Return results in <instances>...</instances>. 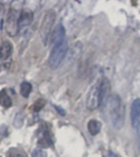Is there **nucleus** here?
<instances>
[{"mask_svg":"<svg viewBox=\"0 0 140 157\" xmlns=\"http://www.w3.org/2000/svg\"><path fill=\"white\" fill-rule=\"evenodd\" d=\"M105 108L107 109L112 125L116 130H120L124 125V107L122 99L118 94H111L105 102Z\"/></svg>","mask_w":140,"mask_h":157,"instance_id":"obj_1","label":"nucleus"},{"mask_svg":"<svg viewBox=\"0 0 140 157\" xmlns=\"http://www.w3.org/2000/svg\"><path fill=\"white\" fill-rule=\"evenodd\" d=\"M67 51H68L67 41H64L59 45H56V46L53 47L50 58H48V64H50V67L54 68V69L57 68L61 64L62 59L65 58L66 54H67Z\"/></svg>","mask_w":140,"mask_h":157,"instance_id":"obj_2","label":"nucleus"},{"mask_svg":"<svg viewBox=\"0 0 140 157\" xmlns=\"http://www.w3.org/2000/svg\"><path fill=\"white\" fill-rule=\"evenodd\" d=\"M55 20H56L55 11L53 10L47 11L41 26V37L43 40L44 44H47V41H48L50 35H52V29L55 23Z\"/></svg>","mask_w":140,"mask_h":157,"instance_id":"obj_3","label":"nucleus"},{"mask_svg":"<svg viewBox=\"0 0 140 157\" xmlns=\"http://www.w3.org/2000/svg\"><path fill=\"white\" fill-rule=\"evenodd\" d=\"M19 16H20V13H18L16 9H11L8 14L7 23H6V30H7V33L10 36H14L19 32Z\"/></svg>","mask_w":140,"mask_h":157,"instance_id":"obj_4","label":"nucleus"},{"mask_svg":"<svg viewBox=\"0 0 140 157\" xmlns=\"http://www.w3.org/2000/svg\"><path fill=\"white\" fill-rule=\"evenodd\" d=\"M101 105V98H100L99 85H94L90 89L87 97V108L90 111H93Z\"/></svg>","mask_w":140,"mask_h":157,"instance_id":"obj_5","label":"nucleus"},{"mask_svg":"<svg viewBox=\"0 0 140 157\" xmlns=\"http://www.w3.org/2000/svg\"><path fill=\"white\" fill-rule=\"evenodd\" d=\"M66 31L65 28L62 24H58L55 30L52 32V35H50V41H52L53 47L56 46V45H59L60 43H62L64 41H66Z\"/></svg>","mask_w":140,"mask_h":157,"instance_id":"obj_6","label":"nucleus"},{"mask_svg":"<svg viewBox=\"0 0 140 157\" xmlns=\"http://www.w3.org/2000/svg\"><path fill=\"white\" fill-rule=\"evenodd\" d=\"M100 88V98H101V105H105V102L111 96V82L107 78H103L99 84Z\"/></svg>","mask_w":140,"mask_h":157,"instance_id":"obj_7","label":"nucleus"},{"mask_svg":"<svg viewBox=\"0 0 140 157\" xmlns=\"http://www.w3.org/2000/svg\"><path fill=\"white\" fill-rule=\"evenodd\" d=\"M33 21V12L29 9H23L19 16V30L29 26Z\"/></svg>","mask_w":140,"mask_h":157,"instance_id":"obj_8","label":"nucleus"},{"mask_svg":"<svg viewBox=\"0 0 140 157\" xmlns=\"http://www.w3.org/2000/svg\"><path fill=\"white\" fill-rule=\"evenodd\" d=\"M130 119H131V125L134 128H136V125L138 124L140 120V99L137 98V99L134 100L131 105V111H130Z\"/></svg>","mask_w":140,"mask_h":157,"instance_id":"obj_9","label":"nucleus"},{"mask_svg":"<svg viewBox=\"0 0 140 157\" xmlns=\"http://www.w3.org/2000/svg\"><path fill=\"white\" fill-rule=\"evenodd\" d=\"M13 51V46L9 41H5L0 46V59H8L11 56Z\"/></svg>","mask_w":140,"mask_h":157,"instance_id":"obj_10","label":"nucleus"},{"mask_svg":"<svg viewBox=\"0 0 140 157\" xmlns=\"http://www.w3.org/2000/svg\"><path fill=\"white\" fill-rule=\"evenodd\" d=\"M39 145L41 147H50L53 145V140L52 135L48 131H44L43 135L39 137Z\"/></svg>","mask_w":140,"mask_h":157,"instance_id":"obj_11","label":"nucleus"},{"mask_svg":"<svg viewBox=\"0 0 140 157\" xmlns=\"http://www.w3.org/2000/svg\"><path fill=\"white\" fill-rule=\"evenodd\" d=\"M101 128H102L101 122L98 120H91L88 123V131L90 132L91 135L99 134L100 131H101Z\"/></svg>","mask_w":140,"mask_h":157,"instance_id":"obj_12","label":"nucleus"},{"mask_svg":"<svg viewBox=\"0 0 140 157\" xmlns=\"http://www.w3.org/2000/svg\"><path fill=\"white\" fill-rule=\"evenodd\" d=\"M0 105L3 108H9L12 105V100L9 97V94H7L6 90H1L0 91Z\"/></svg>","mask_w":140,"mask_h":157,"instance_id":"obj_13","label":"nucleus"},{"mask_svg":"<svg viewBox=\"0 0 140 157\" xmlns=\"http://www.w3.org/2000/svg\"><path fill=\"white\" fill-rule=\"evenodd\" d=\"M31 91H32V85L30 82H26V81L22 82V85H21V94L24 98H28L30 96V94H31Z\"/></svg>","mask_w":140,"mask_h":157,"instance_id":"obj_14","label":"nucleus"},{"mask_svg":"<svg viewBox=\"0 0 140 157\" xmlns=\"http://www.w3.org/2000/svg\"><path fill=\"white\" fill-rule=\"evenodd\" d=\"M8 157H26L22 151L18 148H11L8 153Z\"/></svg>","mask_w":140,"mask_h":157,"instance_id":"obj_15","label":"nucleus"},{"mask_svg":"<svg viewBox=\"0 0 140 157\" xmlns=\"http://www.w3.org/2000/svg\"><path fill=\"white\" fill-rule=\"evenodd\" d=\"M45 105V101L44 100H37L36 102H35V105H34L33 107V110L35 111V112H39V110H41L42 108Z\"/></svg>","mask_w":140,"mask_h":157,"instance_id":"obj_16","label":"nucleus"},{"mask_svg":"<svg viewBox=\"0 0 140 157\" xmlns=\"http://www.w3.org/2000/svg\"><path fill=\"white\" fill-rule=\"evenodd\" d=\"M32 157H46V154L41 148H36L34 149L33 153H32Z\"/></svg>","mask_w":140,"mask_h":157,"instance_id":"obj_17","label":"nucleus"},{"mask_svg":"<svg viewBox=\"0 0 140 157\" xmlns=\"http://www.w3.org/2000/svg\"><path fill=\"white\" fill-rule=\"evenodd\" d=\"M136 133H137V144H138V148H139L140 152V120L138 122V124L136 125Z\"/></svg>","mask_w":140,"mask_h":157,"instance_id":"obj_18","label":"nucleus"},{"mask_svg":"<svg viewBox=\"0 0 140 157\" xmlns=\"http://www.w3.org/2000/svg\"><path fill=\"white\" fill-rule=\"evenodd\" d=\"M56 109L58 110V113H59V114L65 115V112H64V110H62V109H60V108H58V107H56Z\"/></svg>","mask_w":140,"mask_h":157,"instance_id":"obj_19","label":"nucleus"}]
</instances>
